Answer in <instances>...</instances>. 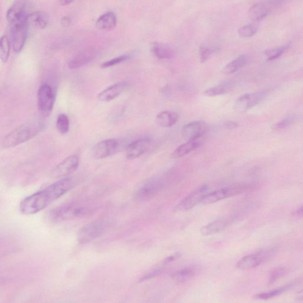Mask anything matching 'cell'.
Instances as JSON below:
<instances>
[{"label": "cell", "mask_w": 303, "mask_h": 303, "mask_svg": "<svg viewBox=\"0 0 303 303\" xmlns=\"http://www.w3.org/2000/svg\"><path fill=\"white\" fill-rule=\"evenodd\" d=\"M108 226V222L102 220L91 222L80 230L77 235V241L82 244L90 242L104 233Z\"/></svg>", "instance_id": "5"}, {"label": "cell", "mask_w": 303, "mask_h": 303, "mask_svg": "<svg viewBox=\"0 0 303 303\" xmlns=\"http://www.w3.org/2000/svg\"><path fill=\"white\" fill-rule=\"evenodd\" d=\"M151 145V141L149 139H141L133 141L127 147L126 158L129 160L136 159L148 151Z\"/></svg>", "instance_id": "15"}, {"label": "cell", "mask_w": 303, "mask_h": 303, "mask_svg": "<svg viewBox=\"0 0 303 303\" xmlns=\"http://www.w3.org/2000/svg\"><path fill=\"white\" fill-rule=\"evenodd\" d=\"M26 16L24 13V5L23 2L18 0L8 10L6 19L11 25L25 20Z\"/></svg>", "instance_id": "18"}, {"label": "cell", "mask_w": 303, "mask_h": 303, "mask_svg": "<svg viewBox=\"0 0 303 303\" xmlns=\"http://www.w3.org/2000/svg\"><path fill=\"white\" fill-rule=\"evenodd\" d=\"M248 188L249 185L241 183V184L229 186V187L220 189V190L206 194L202 199L201 203L203 204L215 203L222 200L242 193Z\"/></svg>", "instance_id": "6"}, {"label": "cell", "mask_w": 303, "mask_h": 303, "mask_svg": "<svg viewBox=\"0 0 303 303\" xmlns=\"http://www.w3.org/2000/svg\"><path fill=\"white\" fill-rule=\"evenodd\" d=\"M151 52L153 56L161 60L171 59L175 55L174 49L171 46L161 43H153Z\"/></svg>", "instance_id": "19"}, {"label": "cell", "mask_w": 303, "mask_h": 303, "mask_svg": "<svg viewBox=\"0 0 303 303\" xmlns=\"http://www.w3.org/2000/svg\"><path fill=\"white\" fill-rule=\"evenodd\" d=\"M79 163L80 159L78 156L76 155L69 156L55 168V176L57 177H67L77 170Z\"/></svg>", "instance_id": "14"}, {"label": "cell", "mask_w": 303, "mask_h": 303, "mask_svg": "<svg viewBox=\"0 0 303 303\" xmlns=\"http://www.w3.org/2000/svg\"><path fill=\"white\" fill-rule=\"evenodd\" d=\"M96 55L97 52L94 49L85 50L78 54L69 62L68 67L71 69L81 68L93 61Z\"/></svg>", "instance_id": "16"}, {"label": "cell", "mask_w": 303, "mask_h": 303, "mask_svg": "<svg viewBox=\"0 0 303 303\" xmlns=\"http://www.w3.org/2000/svg\"><path fill=\"white\" fill-rule=\"evenodd\" d=\"M71 23V19L68 17H64L61 19V24L63 25L64 27H68Z\"/></svg>", "instance_id": "41"}, {"label": "cell", "mask_w": 303, "mask_h": 303, "mask_svg": "<svg viewBox=\"0 0 303 303\" xmlns=\"http://www.w3.org/2000/svg\"><path fill=\"white\" fill-rule=\"evenodd\" d=\"M198 269L193 266L184 268L175 272L172 278L178 283H182L194 277Z\"/></svg>", "instance_id": "29"}, {"label": "cell", "mask_w": 303, "mask_h": 303, "mask_svg": "<svg viewBox=\"0 0 303 303\" xmlns=\"http://www.w3.org/2000/svg\"><path fill=\"white\" fill-rule=\"evenodd\" d=\"M57 126L58 131L62 135L68 133L69 130V121L67 115L61 114L58 117Z\"/></svg>", "instance_id": "33"}, {"label": "cell", "mask_w": 303, "mask_h": 303, "mask_svg": "<svg viewBox=\"0 0 303 303\" xmlns=\"http://www.w3.org/2000/svg\"><path fill=\"white\" fill-rule=\"evenodd\" d=\"M96 209L95 205L88 201L68 202L50 211L48 218L52 223H60L69 220L84 218L91 215Z\"/></svg>", "instance_id": "2"}, {"label": "cell", "mask_w": 303, "mask_h": 303, "mask_svg": "<svg viewBox=\"0 0 303 303\" xmlns=\"http://www.w3.org/2000/svg\"><path fill=\"white\" fill-rule=\"evenodd\" d=\"M208 189L206 185L200 186L195 189L174 207V212H187L196 207L197 204L201 203L202 199L207 194Z\"/></svg>", "instance_id": "7"}, {"label": "cell", "mask_w": 303, "mask_h": 303, "mask_svg": "<svg viewBox=\"0 0 303 303\" xmlns=\"http://www.w3.org/2000/svg\"><path fill=\"white\" fill-rule=\"evenodd\" d=\"M58 1L61 5H66L72 3L74 0H58Z\"/></svg>", "instance_id": "42"}, {"label": "cell", "mask_w": 303, "mask_h": 303, "mask_svg": "<svg viewBox=\"0 0 303 303\" xmlns=\"http://www.w3.org/2000/svg\"><path fill=\"white\" fill-rule=\"evenodd\" d=\"M178 113L171 111H163L156 117L155 121L160 126L169 127L174 126L179 121Z\"/></svg>", "instance_id": "22"}, {"label": "cell", "mask_w": 303, "mask_h": 303, "mask_svg": "<svg viewBox=\"0 0 303 303\" xmlns=\"http://www.w3.org/2000/svg\"><path fill=\"white\" fill-rule=\"evenodd\" d=\"M276 252L274 248H268L245 256L236 263V268L241 270H247L257 267L273 258Z\"/></svg>", "instance_id": "4"}, {"label": "cell", "mask_w": 303, "mask_h": 303, "mask_svg": "<svg viewBox=\"0 0 303 303\" xmlns=\"http://www.w3.org/2000/svg\"><path fill=\"white\" fill-rule=\"evenodd\" d=\"M296 121V116L294 115H290L285 117V118L282 119L277 123L274 125L272 127V130L275 132L282 131V130L287 129V128L290 127L292 125L294 124Z\"/></svg>", "instance_id": "31"}, {"label": "cell", "mask_w": 303, "mask_h": 303, "mask_svg": "<svg viewBox=\"0 0 303 303\" xmlns=\"http://www.w3.org/2000/svg\"><path fill=\"white\" fill-rule=\"evenodd\" d=\"M117 24V17L113 12L104 14L98 19L96 21V27L100 30H110L116 27Z\"/></svg>", "instance_id": "24"}, {"label": "cell", "mask_w": 303, "mask_h": 303, "mask_svg": "<svg viewBox=\"0 0 303 303\" xmlns=\"http://www.w3.org/2000/svg\"><path fill=\"white\" fill-rule=\"evenodd\" d=\"M216 51L215 49L208 48L207 46H202L200 48V58L202 62H205L209 59L210 57L212 56L213 53Z\"/></svg>", "instance_id": "37"}, {"label": "cell", "mask_w": 303, "mask_h": 303, "mask_svg": "<svg viewBox=\"0 0 303 303\" xmlns=\"http://www.w3.org/2000/svg\"><path fill=\"white\" fill-rule=\"evenodd\" d=\"M287 273V269L283 267L275 269L269 275L268 284L271 285Z\"/></svg>", "instance_id": "35"}, {"label": "cell", "mask_w": 303, "mask_h": 303, "mask_svg": "<svg viewBox=\"0 0 303 303\" xmlns=\"http://www.w3.org/2000/svg\"><path fill=\"white\" fill-rule=\"evenodd\" d=\"M269 10L265 5L261 3L254 4L250 8L249 17L253 21H260L263 20L268 15Z\"/></svg>", "instance_id": "28"}, {"label": "cell", "mask_w": 303, "mask_h": 303, "mask_svg": "<svg viewBox=\"0 0 303 303\" xmlns=\"http://www.w3.org/2000/svg\"><path fill=\"white\" fill-rule=\"evenodd\" d=\"M202 138L199 140L188 141L187 142L183 143L175 150L172 154V157L174 159H178L200 148L202 144Z\"/></svg>", "instance_id": "20"}, {"label": "cell", "mask_w": 303, "mask_h": 303, "mask_svg": "<svg viewBox=\"0 0 303 303\" xmlns=\"http://www.w3.org/2000/svg\"><path fill=\"white\" fill-rule=\"evenodd\" d=\"M291 45V43H288L277 48L268 50L265 53L266 56L267 57V61H272L277 59L287 51Z\"/></svg>", "instance_id": "32"}, {"label": "cell", "mask_w": 303, "mask_h": 303, "mask_svg": "<svg viewBox=\"0 0 303 303\" xmlns=\"http://www.w3.org/2000/svg\"><path fill=\"white\" fill-rule=\"evenodd\" d=\"M294 215H296L297 217H302L303 215V206L299 207L296 210V212H294Z\"/></svg>", "instance_id": "43"}, {"label": "cell", "mask_w": 303, "mask_h": 303, "mask_svg": "<svg viewBox=\"0 0 303 303\" xmlns=\"http://www.w3.org/2000/svg\"><path fill=\"white\" fill-rule=\"evenodd\" d=\"M12 26V44L14 51L17 54L23 49L28 35V26L26 19L23 21L11 25Z\"/></svg>", "instance_id": "10"}, {"label": "cell", "mask_w": 303, "mask_h": 303, "mask_svg": "<svg viewBox=\"0 0 303 303\" xmlns=\"http://www.w3.org/2000/svg\"><path fill=\"white\" fill-rule=\"evenodd\" d=\"M119 146V141L115 139L102 141L94 146L92 154L96 160L104 159L115 154Z\"/></svg>", "instance_id": "11"}, {"label": "cell", "mask_w": 303, "mask_h": 303, "mask_svg": "<svg viewBox=\"0 0 303 303\" xmlns=\"http://www.w3.org/2000/svg\"><path fill=\"white\" fill-rule=\"evenodd\" d=\"M207 130V125L203 121H193L185 124L182 129L183 138L188 141L202 139Z\"/></svg>", "instance_id": "12"}, {"label": "cell", "mask_w": 303, "mask_h": 303, "mask_svg": "<svg viewBox=\"0 0 303 303\" xmlns=\"http://www.w3.org/2000/svg\"><path fill=\"white\" fill-rule=\"evenodd\" d=\"M258 27L254 24L244 25L238 30V35L242 38H249L252 37L257 32Z\"/></svg>", "instance_id": "34"}, {"label": "cell", "mask_w": 303, "mask_h": 303, "mask_svg": "<svg viewBox=\"0 0 303 303\" xmlns=\"http://www.w3.org/2000/svg\"><path fill=\"white\" fill-rule=\"evenodd\" d=\"M127 87L124 82H118L105 89L99 94L98 99L101 102H109L115 100L123 93Z\"/></svg>", "instance_id": "17"}, {"label": "cell", "mask_w": 303, "mask_h": 303, "mask_svg": "<svg viewBox=\"0 0 303 303\" xmlns=\"http://www.w3.org/2000/svg\"><path fill=\"white\" fill-rule=\"evenodd\" d=\"M293 285H294V283H290V284L283 286V287L275 289L273 290L263 292V293L256 294L254 297V299L258 300H267L273 299L274 297L279 296L281 294L290 290L293 287Z\"/></svg>", "instance_id": "27"}, {"label": "cell", "mask_w": 303, "mask_h": 303, "mask_svg": "<svg viewBox=\"0 0 303 303\" xmlns=\"http://www.w3.org/2000/svg\"><path fill=\"white\" fill-rule=\"evenodd\" d=\"M163 186V182L160 180H149L134 192L133 199L140 202L151 199L160 193Z\"/></svg>", "instance_id": "9"}, {"label": "cell", "mask_w": 303, "mask_h": 303, "mask_svg": "<svg viewBox=\"0 0 303 303\" xmlns=\"http://www.w3.org/2000/svg\"><path fill=\"white\" fill-rule=\"evenodd\" d=\"M249 62V58L245 55H242L236 59L227 64L223 69V72L226 74H231L240 70L245 66Z\"/></svg>", "instance_id": "25"}, {"label": "cell", "mask_w": 303, "mask_h": 303, "mask_svg": "<svg viewBox=\"0 0 303 303\" xmlns=\"http://www.w3.org/2000/svg\"><path fill=\"white\" fill-rule=\"evenodd\" d=\"M131 58V56L129 55H121V57L114 58V59L107 61L101 64V67L102 68H107L111 67L116 65H118L119 63L126 62V61L129 60Z\"/></svg>", "instance_id": "36"}, {"label": "cell", "mask_w": 303, "mask_h": 303, "mask_svg": "<svg viewBox=\"0 0 303 303\" xmlns=\"http://www.w3.org/2000/svg\"><path fill=\"white\" fill-rule=\"evenodd\" d=\"M161 274V272L160 270H155L150 272L149 273L144 275V276L141 278V282H146V281L154 279V278L158 277V275H160Z\"/></svg>", "instance_id": "38"}, {"label": "cell", "mask_w": 303, "mask_h": 303, "mask_svg": "<svg viewBox=\"0 0 303 303\" xmlns=\"http://www.w3.org/2000/svg\"><path fill=\"white\" fill-rule=\"evenodd\" d=\"M55 103V95L52 88L48 84H44L38 91V104L40 109L43 112H51Z\"/></svg>", "instance_id": "13"}, {"label": "cell", "mask_w": 303, "mask_h": 303, "mask_svg": "<svg viewBox=\"0 0 303 303\" xmlns=\"http://www.w3.org/2000/svg\"><path fill=\"white\" fill-rule=\"evenodd\" d=\"M223 126L227 130H234L239 126L238 123L235 121H225Z\"/></svg>", "instance_id": "39"}, {"label": "cell", "mask_w": 303, "mask_h": 303, "mask_svg": "<svg viewBox=\"0 0 303 303\" xmlns=\"http://www.w3.org/2000/svg\"><path fill=\"white\" fill-rule=\"evenodd\" d=\"M10 54V42L6 35L0 38V60L6 63L9 59Z\"/></svg>", "instance_id": "30"}, {"label": "cell", "mask_w": 303, "mask_h": 303, "mask_svg": "<svg viewBox=\"0 0 303 303\" xmlns=\"http://www.w3.org/2000/svg\"><path fill=\"white\" fill-rule=\"evenodd\" d=\"M40 129L38 125H21L5 136L1 146L5 149L12 148L26 142L38 134Z\"/></svg>", "instance_id": "3"}, {"label": "cell", "mask_w": 303, "mask_h": 303, "mask_svg": "<svg viewBox=\"0 0 303 303\" xmlns=\"http://www.w3.org/2000/svg\"><path fill=\"white\" fill-rule=\"evenodd\" d=\"M76 185L73 179L65 177L53 183L48 187L26 197L20 202L19 210L24 215H32L41 212L65 195Z\"/></svg>", "instance_id": "1"}, {"label": "cell", "mask_w": 303, "mask_h": 303, "mask_svg": "<svg viewBox=\"0 0 303 303\" xmlns=\"http://www.w3.org/2000/svg\"><path fill=\"white\" fill-rule=\"evenodd\" d=\"M227 222L225 219H219L211 222L200 229V233L203 236H209L216 234L222 231L227 226Z\"/></svg>", "instance_id": "23"}, {"label": "cell", "mask_w": 303, "mask_h": 303, "mask_svg": "<svg viewBox=\"0 0 303 303\" xmlns=\"http://www.w3.org/2000/svg\"><path fill=\"white\" fill-rule=\"evenodd\" d=\"M181 256H182V255H181L180 253H176V254L169 256V257L166 258L165 261H164V263L166 264L173 262V261L179 259V258L181 257Z\"/></svg>", "instance_id": "40"}, {"label": "cell", "mask_w": 303, "mask_h": 303, "mask_svg": "<svg viewBox=\"0 0 303 303\" xmlns=\"http://www.w3.org/2000/svg\"><path fill=\"white\" fill-rule=\"evenodd\" d=\"M233 87H234V84L232 82L222 83V84L216 85L215 87L208 89L204 92V94L207 97L222 96L232 91Z\"/></svg>", "instance_id": "26"}, {"label": "cell", "mask_w": 303, "mask_h": 303, "mask_svg": "<svg viewBox=\"0 0 303 303\" xmlns=\"http://www.w3.org/2000/svg\"><path fill=\"white\" fill-rule=\"evenodd\" d=\"M268 93L267 90H263L244 94L236 100L235 105L236 111L244 112L251 109L263 101L267 96Z\"/></svg>", "instance_id": "8"}, {"label": "cell", "mask_w": 303, "mask_h": 303, "mask_svg": "<svg viewBox=\"0 0 303 303\" xmlns=\"http://www.w3.org/2000/svg\"><path fill=\"white\" fill-rule=\"evenodd\" d=\"M26 23L27 26L36 29H44L48 25V20L42 13L35 12L29 14L26 17Z\"/></svg>", "instance_id": "21"}]
</instances>
